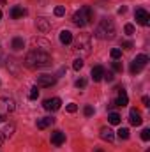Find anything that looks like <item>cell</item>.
Here are the masks:
<instances>
[{"label":"cell","mask_w":150,"mask_h":152,"mask_svg":"<svg viewBox=\"0 0 150 152\" xmlns=\"http://www.w3.org/2000/svg\"><path fill=\"white\" fill-rule=\"evenodd\" d=\"M25 66L28 69H42L51 66V55L42 50H32L25 57Z\"/></svg>","instance_id":"obj_1"},{"label":"cell","mask_w":150,"mask_h":152,"mask_svg":"<svg viewBox=\"0 0 150 152\" xmlns=\"http://www.w3.org/2000/svg\"><path fill=\"white\" fill-rule=\"evenodd\" d=\"M16 110V103H14V99H11V97H0V115H7L12 113Z\"/></svg>","instance_id":"obj_5"},{"label":"cell","mask_w":150,"mask_h":152,"mask_svg":"<svg viewBox=\"0 0 150 152\" xmlns=\"http://www.w3.org/2000/svg\"><path fill=\"white\" fill-rule=\"evenodd\" d=\"M129 122H131L133 126H141L143 118H141V113H140L136 108H131V112H129Z\"/></svg>","instance_id":"obj_11"},{"label":"cell","mask_w":150,"mask_h":152,"mask_svg":"<svg viewBox=\"0 0 150 152\" xmlns=\"http://www.w3.org/2000/svg\"><path fill=\"white\" fill-rule=\"evenodd\" d=\"M57 83V76H51V75H41L37 76V87H51Z\"/></svg>","instance_id":"obj_7"},{"label":"cell","mask_w":150,"mask_h":152,"mask_svg":"<svg viewBox=\"0 0 150 152\" xmlns=\"http://www.w3.org/2000/svg\"><path fill=\"white\" fill-rule=\"evenodd\" d=\"M83 64H85V62H83L81 58H76L74 62H73V69H74V71H79V69L83 67Z\"/></svg>","instance_id":"obj_27"},{"label":"cell","mask_w":150,"mask_h":152,"mask_svg":"<svg viewBox=\"0 0 150 152\" xmlns=\"http://www.w3.org/2000/svg\"><path fill=\"white\" fill-rule=\"evenodd\" d=\"M110 55H111L113 60H118V58L122 57V50H120V48H113L111 51H110Z\"/></svg>","instance_id":"obj_24"},{"label":"cell","mask_w":150,"mask_h":152,"mask_svg":"<svg viewBox=\"0 0 150 152\" xmlns=\"http://www.w3.org/2000/svg\"><path fill=\"white\" fill-rule=\"evenodd\" d=\"M124 32H125L127 36H133V34H134V25H131V23H127V25L124 27Z\"/></svg>","instance_id":"obj_28"},{"label":"cell","mask_w":150,"mask_h":152,"mask_svg":"<svg viewBox=\"0 0 150 152\" xmlns=\"http://www.w3.org/2000/svg\"><path fill=\"white\" fill-rule=\"evenodd\" d=\"M115 34H117V28H115V23H113L111 20H103L97 25V28H95V37L103 39V41L115 39Z\"/></svg>","instance_id":"obj_2"},{"label":"cell","mask_w":150,"mask_h":152,"mask_svg":"<svg viewBox=\"0 0 150 152\" xmlns=\"http://www.w3.org/2000/svg\"><path fill=\"white\" fill-rule=\"evenodd\" d=\"M134 62H136V64H140V66H143V67H145V66H147V62H149V57H147V55H143V53H141V55H138V57H136V58H134Z\"/></svg>","instance_id":"obj_20"},{"label":"cell","mask_w":150,"mask_h":152,"mask_svg":"<svg viewBox=\"0 0 150 152\" xmlns=\"http://www.w3.org/2000/svg\"><path fill=\"white\" fill-rule=\"evenodd\" d=\"M95 152H103V151H101V149H97V151H95Z\"/></svg>","instance_id":"obj_40"},{"label":"cell","mask_w":150,"mask_h":152,"mask_svg":"<svg viewBox=\"0 0 150 152\" xmlns=\"http://www.w3.org/2000/svg\"><path fill=\"white\" fill-rule=\"evenodd\" d=\"M2 133H4V136H5V138L12 136V133H14V124H9V126H5V127L2 129Z\"/></svg>","instance_id":"obj_21"},{"label":"cell","mask_w":150,"mask_h":152,"mask_svg":"<svg viewBox=\"0 0 150 152\" xmlns=\"http://www.w3.org/2000/svg\"><path fill=\"white\" fill-rule=\"evenodd\" d=\"M53 12H55V16H64V14H66V7H64V5H57Z\"/></svg>","instance_id":"obj_26"},{"label":"cell","mask_w":150,"mask_h":152,"mask_svg":"<svg viewBox=\"0 0 150 152\" xmlns=\"http://www.w3.org/2000/svg\"><path fill=\"white\" fill-rule=\"evenodd\" d=\"M4 140H5V136H4V133L0 131V147H2V143H4Z\"/></svg>","instance_id":"obj_37"},{"label":"cell","mask_w":150,"mask_h":152,"mask_svg":"<svg viewBox=\"0 0 150 152\" xmlns=\"http://www.w3.org/2000/svg\"><path fill=\"white\" fill-rule=\"evenodd\" d=\"M117 134H118L120 140H127V138H129V129H127V127H120V129L117 131Z\"/></svg>","instance_id":"obj_22"},{"label":"cell","mask_w":150,"mask_h":152,"mask_svg":"<svg viewBox=\"0 0 150 152\" xmlns=\"http://www.w3.org/2000/svg\"><path fill=\"white\" fill-rule=\"evenodd\" d=\"M64 142H66V134H64L62 131H58V129H57V131H53V133H51V143H53L55 147H60Z\"/></svg>","instance_id":"obj_10"},{"label":"cell","mask_w":150,"mask_h":152,"mask_svg":"<svg viewBox=\"0 0 150 152\" xmlns=\"http://www.w3.org/2000/svg\"><path fill=\"white\" fill-rule=\"evenodd\" d=\"M141 101H143V104H145V106H150V104H149V103H150V99L147 97V96H143V99H141Z\"/></svg>","instance_id":"obj_36"},{"label":"cell","mask_w":150,"mask_h":152,"mask_svg":"<svg viewBox=\"0 0 150 152\" xmlns=\"http://www.w3.org/2000/svg\"><path fill=\"white\" fill-rule=\"evenodd\" d=\"M0 58H2V51H0Z\"/></svg>","instance_id":"obj_42"},{"label":"cell","mask_w":150,"mask_h":152,"mask_svg":"<svg viewBox=\"0 0 150 152\" xmlns=\"http://www.w3.org/2000/svg\"><path fill=\"white\" fill-rule=\"evenodd\" d=\"M141 69H143V66L136 64L134 60L131 62V75H138V73H141Z\"/></svg>","instance_id":"obj_23"},{"label":"cell","mask_w":150,"mask_h":152,"mask_svg":"<svg viewBox=\"0 0 150 152\" xmlns=\"http://www.w3.org/2000/svg\"><path fill=\"white\" fill-rule=\"evenodd\" d=\"M108 120H110V124H111V126H118V124H120V120H122V117L117 113V112H111V113L108 115Z\"/></svg>","instance_id":"obj_19"},{"label":"cell","mask_w":150,"mask_h":152,"mask_svg":"<svg viewBox=\"0 0 150 152\" xmlns=\"http://www.w3.org/2000/svg\"><path fill=\"white\" fill-rule=\"evenodd\" d=\"M53 122H55V118H53V117H44V118H39V120H37V129H46V127H50Z\"/></svg>","instance_id":"obj_14"},{"label":"cell","mask_w":150,"mask_h":152,"mask_svg":"<svg viewBox=\"0 0 150 152\" xmlns=\"http://www.w3.org/2000/svg\"><path fill=\"white\" fill-rule=\"evenodd\" d=\"M76 110H78V106H76L74 103H69V104H67V112H69V113H74Z\"/></svg>","instance_id":"obj_33"},{"label":"cell","mask_w":150,"mask_h":152,"mask_svg":"<svg viewBox=\"0 0 150 152\" xmlns=\"http://www.w3.org/2000/svg\"><path fill=\"white\" fill-rule=\"evenodd\" d=\"M141 140L143 142H149L150 140V129H143L141 131Z\"/></svg>","instance_id":"obj_31"},{"label":"cell","mask_w":150,"mask_h":152,"mask_svg":"<svg viewBox=\"0 0 150 152\" xmlns=\"http://www.w3.org/2000/svg\"><path fill=\"white\" fill-rule=\"evenodd\" d=\"M0 20H2V11H0Z\"/></svg>","instance_id":"obj_41"},{"label":"cell","mask_w":150,"mask_h":152,"mask_svg":"<svg viewBox=\"0 0 150 152\" xmlns=\"http://www.w3.org/2000/svg\"><path fill=\"white\" fill-rule=\"evenodd\" d=\"M125 11H127V7H120V9H118V14H124Z\"/></svg>","instance_id":"obj_38"},{"label":"cell","mask_w":150,"mask_h":152,"mask_svg":"<svg viewBox=\"0 0 150 152\" xmlns=\"http://www.w3.org/2000/svg\"><path fill=\"white\" fill-rule=\"evenodd\" d=\"M37 97H39V90H37V87H32V88H30V94H28V99L36 101Z\"/></svg>","instance_id":"obj_25"},{"label":"cell","mask_w":150,"mask_h":152,"mask_svg":"<svg viewBox=\"0 0 150 152\" xmlns=\"http://www.w3.org/2000/svg\"><path fill=\"white\" fill-rule=\"evenodd\" d=\"M122 46H124L125 50H131V48H133V42H131V41H125V42H124Z\"/></svg>","instance_id":"obj_35"},{"label":"cell","mask_w":150,"mask_h":152,"mask_svg":"<svg viewBox=\"0 0 150 152\" xmlns=\"http://www.w3.org/2000/svg\"><path fill=\"white\" fill-rule=\"evenodd\" d=\"M113 78H115V75H113L111 71H104V76H103V80H106V81H113Z\"/></svg>","instance_id":"obj_32"},{"label":"cell","mask_w":150,"mask_h":152,"mask_svg":"<svg viewBox=\"0 0 150 152\" xmlns=\"http://www.w3.org/2000/svg\"><path fill=\"white\" fill-rule=\"evenodd\" d=\"M113 103H115V106H125V104L129 103L127 92H125L124 88H118V96H117V99H115Z\"/></svg>","instance_id":"obj_9"},{"label":"cell","mask_w":150,"mask_h":152,"mask_svg":"<svg viewBox=\"0 0 150 152\" xmlns=\"http://www.w3.org/2000/svg\"><path fill=\"white\" fill-rule=\"evenodd\" d=\"M83 113H85V117H92V115H94V108L88 104V106H85V108H83Z\"/></svg>","instance_id":"obj_30"},{"label":"cell","mask_w":150,"mask_h":152,"mask_svg":"<svg viewBox=\"0 0 150 152\" xmlns=\"http://www.w3.org/2000/svg\"><path fill=\"white\" fill-rule=\"evenodd\" d=\"M104 71H106V69H104L103 66H95V67L92 69V80H94V81H101L103 76H104Z\"/></svg>","instance_id":"obj_13"},{"label":"cell","mask_w":150,"mask_h":152,"mask_svg":"<svg viewBox=\"0 0 150 152\" xmlns=\"http://www.w3.org/2000/svg\"><path fill=\"white\" fill-rule=\"evenodd\" d=\"M134 18H136V23H138V25L147 27V25H149V20H150V14L145 11V9H136Z\"/></svg>","instance_id":"obj_8"},{"label":"cell","mask_w":150,"mask_h":152,"mask_svg":"<svg viewBox=\"0 0 150 152\" xmlns=\"http://www.w3.org/2000/svg\"><path fill=\"white\" fill-rule=\"evenodd\" d=\"M101 138H103L104 142H113V140H115V133H113L110 127H103V129H101Z\"/></svg>","instance_id":"obj_15"},{"label":"cell","mask_w":150,"mask_h":152,"mask_svg":"<svg viewBox=\"0 0 150 152\" xmlns=\"http://www.w3.org/2000/svg\"><path fill=\"white\" fill-rule=\"evenodd\" d=\"M92 20H94V12H92V9L88 5L81 7L79 11H76L74 14H73V23H74L76 27H79V28H83L85 25H88Z\"/></svg>","instance_id":"obj_3"},{"label":"cell","mask_w":150,"mask_h":152,"mask_svg":"<svg viewBox=\"0 0 150 152\" xmlns=\"http://www.w3.org/2000/svg\"><path fill=\"white\" fill-rule=\"evenodd\" d=\"M5 120V115H0V122H4Z\"/></svg>","instance_id":"obj_39"},{"label":"cell","mask_w":150,"mask_h":152,"mask_svg":"<svg viewBox=\"0 0 150 152\" xmlns=\"http://www.w3.org/2000/svg\"><path fill=\"white\" fill-rule=\"evenodd\" d=\"M60 42L62 44H71L73 42V34L69 30H62L60 32Z\"/></svg>","instance_id":"obj_18"},{"label":"cell","mask_w":150,"mask_h":152,"mask_svg":"<svg viewBox=\"0 0 150 152\" xmlns=\"http://www.w3.org/2000/svg\"><path fill=\"white\" fill-rule=\"evenodd\" d=\"M37 28L42 32V34H46V32L51 28V25H50V21H48L46 18H39L37 20Z\"/></svg>","instance_id":"obj_16"},{"label":"cell","mask_w":150,"mask_h":152,"mask_svg":"<svg viewBox=\"0 0 150 152\" xmlns=\"http://www.w3.org/2000/svg\"><path fill=\"white\" fill-rule=\"evenodd\" d=\"M42 106H44V110H48V112H57V110H60L62 101H60V97H51V99H46V101L42 103Z\"/></svg>","instance_id":"obj_6"},{"label":"cell","mask_w":150,"mask_h":152,"mask_svg":"<svg viewBox=\"0 0 150 152\" xmlns=\"http://www.w3.org/2000/svg\"><path fill=\"white\" fill-rule=\"evenodd\" d=\"M111 67H113V71H115V73H122V69H124L120 62H111Z\"/></svg>","instance_id":"obj_29"},{"label":"cell","mask_w":150,"mask_h":152,"mask_svg":"<svg viewBox=\"0 0 150 152\" xmlns=\"http://www.w3.org/2000/svg\"><path fill=\"white\" fill-rule=\"evenodd\" d=\"M90 48H92V39L88 34H79L74 41V50L79 51L81 55H88L90 53Z\"/></svg>","instance_id":"obj_4"},{"label":"cell","mask_w":150,"mask_h":152,"mask_svg":"<svg viewBox=\"0 0 150 152\" xmlns=\"http://www.w3.org/2000/svg\"><path fill=\"white\" fill-rule=\"evenodd\" d=\"M27 14V11L23 9V7H20V5H14L12 9H11V18L12 20H20V18H23Z\"/></svg>","instance_id":"obj_12"},{"label":"cell","mask_w":150,"mask_h":152,"mask_svg":"<svg viewBox=\"0 0 150 152\" xmlns=\"http://www.w3.org/2000/svg\"><path fill=\"white\" fill-rule=\"evenodd\" d=\"M74 85H76V87H78V88H83V87H85V85H87V81H85V80H83V78H79V80H78V81H76Z\"/></svg>","instance_id":"obj_34"},{"label":"cell","mask_w":150,"mask_h":152,"mask_svg":"<svg viewBox=\"0 0 150 152\" xmlns=\"http://www.w3.org/2000/svg\"><path fill=\"white\" fill-rule=\"evenodd\" d=\"M11 48H12L14 51H20V50L25 48V41H23L21 37H14L12 39V42H11Z\"/></svg>","instance_id":"obj_17"}]
</instances>
